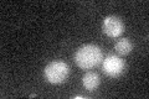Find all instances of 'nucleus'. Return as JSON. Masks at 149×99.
Listing matches in <instances>:
<instances>
[{
	"mask_svg": "<svg viewBox=\"0 0 149 99\" xmlns=\"http://www.w3.org/2000/svg\"><path fill=\"white\" fill-rule=\"evenodd\" d=\"M102 68H103V72L108 77L116 78V77H119L124 72L125 62H124V60L118 57V56L109 55L104 58Z\"/></svg>",
	"mask_w": 149,
	"mask_h": 99,
	"instance_id": "obj_3",
	"label": "nucleus"
},
{
	"mask_svg": "<svg viewBox=\"0 0 149 99\" xmlns=\"http://www.w3.org/2000/svg\"><path fill=\"white\" fill-rule=\"evenodd\" d=\"M132 48H133V45H132V42L129 41V39H122V40H119L117 44H116V46H114L116 52H117L118 55H120V56L128 55L130 51H132Z\"/></svg>",
	"mask_w": 149,
	"mask_h": 99,
	"instance_id": "obj_6",
	"label": "nucleus"
},
{
	"mask_svg": "<svg viewBox=\"0 0 149 99\" xmlns=\"http://www.w3.org/2000/svg\"><path fill=\"white\" fill-rule=\"evenodd\" d=\"M101 83L100 76L96 72H87L85 76L82 77V84L85 89H87L88 92H93L98 88Z\"/></svg>",
	"mask_w": 149,
	"mask_h": 99,
	"instance_id": "obj_5",
	"label": "nucleus"
},
{
	"mask_svg": "<svg viewBox=\"0 0 149 99\" xmlns=\"http://www.w3.org/2000/svg\"><path fill=\"white\" fill-rule=\"evenodd\" d=\"M102 30L109 37H118L123 34L124 31V24L119 17L109 15L104 17L103 22H102Z\"/></svg>",
	"mask_w": 149,
	"mask_h": 99,
	"instance_id": "obj_4",
	"label": "nucleus"
},
{
	"mask_svg": "<svg viewBox=\"0 0 149 99\" xmlns=\"http://www.w3.org/2000/svg\"><path fill=\"white\" fill-rule=\"evenodd\" d=\"M44 74L46 81L51 84L63 83L70 74L68 64L63 61H52L45 67Z\"/></svg>",
	"mask_w": 149,
	"mask_h": 99,
	"instance_id": "obj_2",
	"label": "nucleus"
},
{
	"mask_svg": "<svg viewBox=\"0 0 149 99\" xmlns=\"http://www.w3.org/2000/svg\"><path fill=\"white\" fill-rule=\"evenodd\" d=\"M103 60V53L96 45H83L74 53V61L82 69H91L98 66Z\"/></svg>",
	"mask_w": 149,
	"mask_h": 99,
	"instance_id": "obj_1",
	"label": "nucleus"
}]
</instances>
